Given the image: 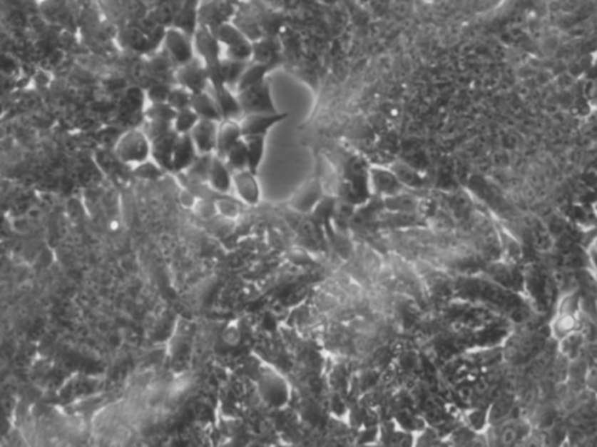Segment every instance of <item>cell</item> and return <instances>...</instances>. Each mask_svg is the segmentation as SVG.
Masks as SVG:
<instances>
[{"label":"cell","mask_w":597,"mask_h":447,"mask_svg":"<svg viewBox=\"0 0 597 447\" xmlns=\"http://www.w3.org/2000/svg\"><path fill=\"white\" fill-rule=\"evenodd\" d=\"M192 96L193 94L189 90L178 84L176 86H172L168 99H167V103L175 111H179V110H183L190 106Z\"/></svg>","instance_id":"30"},{"label":"cell","mask_w":597,"mask_h":447,"mask_svg":"<svg viewBox=\"0 0 597 447\" xmlns=\"http://www.w3.org/2000/svg\"><path fill=\"white\" fill-rule=\"evenodd\" d=\"M176 111L167 102L150 103L145 110L146 121L173 123Z\"/></svg>","instance_id":"28"},{"label":"cell","mask_w":597,"mask_h":447,"mask_svg":"<svg viewBox=\"0 0 597 447\" xmlns=\"http://www.w3.org/2000/svg\"><path fill=\"white\" fill-rule=\"evenodd\" d=\"M580 298L578 294H567L559 301V306L552 323L553 336L558 340L578 332L580 327Z\"/></svg>","instance_id":"2"},{"label":"cell","mask_w":597,"mask_h":447,"mask_svg":"<svg viewBox=\"0 0 597 447\" xmlns=\"http://www.w3.org/2000/svg\"><path fill=\"white\" fill-rule=\"evenodd\" d=\"M193 40L196 56L201 59L205 64L218 62L223 58V47L207 26L198 25Z\"/></svg>","instance_id":"7"},{"label":"cell","mask_w":597,"mask_h":447,"mask_svg":"<svg viewBox=\"0 0 597 447\" xmlns=\"http://www.w3.org/2000/svg\"><path fill=\"white\" fill-rule=\"evenodd\" d=\"M213 156L214 154H198L194 163L185 171L187 176L196 181H208Z\"/></svg>","instance_id":"27"},{"label":"cell","mask_w":597,"mask_h":447,"mask_svg":"<svg viewBox=\"0 0 597 447\" xmlns=\"http://www.w3.org/2000/svg\"><path fill=\"white\" fill-rule=\"evenodd\" d=\"M172 130V123H168V121H146L144 132L152 143V141H155L158 138L163 137Z\"/></svg>","instance_id":"32"},{"label":"cell","mask_w":597,"mask_h":447,"mask_svg":"<svg viewBox=\"0 0 597 447\" xmlns=\"http://www.w3.org/2000/svg\"><path fill=\"white\" fill-rule=\"evenodd\" d=\"M115 152L126 164H144L150 159V141L144 130L125 132L116 144Z\"/></svg>","instance_id":"1"},{"label":"cell","mask_w":597,"mask_h":447,"mask_svg":"<svg viewBox=\"0 0 597 447\" xmlns=\"http://www.w3.org/2000/svg\"><path fill=\"white\" fill-rule=\"evenodd\" d=\"M208 181L213 189L218 192H228L233 184V172L230 167L228 166L223 158L218 157L216 154L213 156L211 160L210 172L208 176Z\"/></svg>","instance_id":"18"},{"label":"cell","mask_w":597,"mask_h":447,"mask_svg":"<svg viewBox=\"0 0 597 447\" xmlns=\"http://www.w3.org/2000/svg\"><path fill=\"white\" fill-rule=\"evenodd\" d=\"M252 61L260 64L280 62L279 46L273 36H262L253 42Z\"/></svg>","instance_id":"21"},{"label":"cell","mask_w":597,"mask_h":447,"mask_svg":"<svg viewBox=\"0 0 597 447\" xmlns=\"http://www.w3.org/2000/svg\"><path fill=\"white\" fill-rule=\"evenodd\" d=\"M198 156V152L190 134H178L174 154H173V171L175 172L187 171Z\"/></svg>","instance_id":"14"},{"label":"cell","mask_w":597,"mask_h":447,"mask_svg":"<svg viewBox=\"0 0 597 447\" xmlns=\"http://www.w3.org/2000/svg\"><path fill=\"white\" fill-rule=\"evenodd\" d=\"M545 346V336L540 333L525 332L519 334L514 345L512 358L518 362L529 361L534 356H538Z\"/></svg>","instance_id":"11"},{"label":"cell","mask_w":597,"mask_h":447,"mask_svg":"<svg viewBox=\"0 0 597 447\" xmlns=\"http://www.w3.org/2000/svg\"><path fill=\"white\" fill-rule=\"evenodd\" d=\"M244 115L250 114H275L279 112L272 96L271 86L268 81L250 86L237 93Z\"/></svg>","instance_id":"4"},{"label":"cell","mask_w":597,"mask_h":447,"mask_svg":"<svg viewBox=\"0 0 597 447\" xmlns=\"http://www.w3.org/2000/svg\"><path fill=\"white\" fill-rule=\"evenodd\" d=\"M220 121L200 119L190 132L198 154H215Z\"/></svg>","instance_id":"9"},{"label":"cell","mask_w":597,"mask_h":447,"mask_svg":"<svg viewBox=\"0 0 597 447\" xmlns=\"http://www.w3.org/2000/svg\"><path fill=\"white\" fill-rule=\"evenodd\" d=\"M322 194V186L317 176L310 178L292 198V206L299 211H306L317 207Z\"/></svg>","instance_id":"15"},{"label":"cell","mask_w":597,"mask_h":447,"mask_svg":"<svg viewBox=\"0 0 597 447\" xmlns=\"http://www.w3.org/2000/svg\"><path fill=\"white\" fill-rule=\"evenodd\" d=\"M178 134L174 130L150 143V160L161 169L173 171V154Z\"/></svg>","instance_id":"12"},{"label":"cell","mask_w":597,"mask_h":447,"mask_svg":"<svg viewBox=\"0 0 597 447\" xmlns=\"http://www.w3.org/2000/svg\"><path fill=\"white\" fill-rule=\"evenodd\" d=\"M211 94L214 95L215 101L218 103V109L223 119H237L240 121L243 117V109L240 106V99L235 90L230 86H220L210 88Z\"/></svg>","instance_id":"10"},{"label":"cell","mask_w":597,"mask_h":447,"mask_svg":"<svg viewBox=\"0 0 597 447\" xmlns=\"http://www.w3.org/2000/svg\"><path fill=\"white\" fill-rule=\"evenodd\" d=\"M243 138L240 121L223 119L218 123V144L215 154L224 158L228 152Z\"/></svg>","instance_id":"13"},{"label":"cell","mask_w":597,"mask_h":447,"mask_svg":"<svg viewBox=\"0 0 597 447\" xmlns=\"http://www.w3.org/2000/svg\"><path fill=\"white\" fill-rule=\"evenodd\" d=\"M279 64H280V62L260 64V62H256V61H250L249 64L246 66L245 71L242 74L238 84H237L235 91L240 93L242 90L248 89L250 86L262 84L264 81L267 80L268 74L278 67Z\"/></svg>","instance_id":"16"},{"label":"cell","mask_w":597,"mask_h":447,"mask_svg":"<svg viewBox=\"0 0 597 447\" xmlns=\"http://www.w3.org/2000/svg\"><path fill=\"white\" fill-rule=\"evenodd\" d=\"M176 82L192 94L202 93L210 88L205 62L196 56L187 64L176 67Z\"/></svg>","instance_id":"5"},{"label":"cell","mask_w":597,"mask_h":447,"mask_svg":"<svg viewBox=\"0 0 597 447\" xmlns=\"http://www.w3.org/2000/svg\"><path fill=\"white\" fill-rule=\"evenodd\" d=\"M190 108L198 114V117L201 119H209V121H223V117L220 115V109H218V103L215 101L214 95L209 90H205L202 93L193 94Z\"/></svg>","instance_id":"19"},{"label":"cell","mask_w":597,"mask_h":447,"mask_svg":"<svg viewBox=\"0 0 597 447\" xmlns=\"http://www.w3.org/2000/svg\"><path fill=\"white\" fill-rule=\"evenodd\" d=\"M210 29L223 49L237 45V44H240V42L244 41V40L248 39L242 33V31L233 24V20L231 21H227V23L220 24L218 26H215V27Z\"/></svg>","instance_id":"23"},{"label":"cell","mask_w":597,"mask_h":447,"mask_svg":"<svg viewBox=\"0 0 597 447\" xmlns=\"http://www.w3.org/2000/svg\"><path fill=\"white\" fill-rule=\"evenodd\" d=\"M170 89L172 86L166 84H154L147 91V99H150V103L167 102Z\"/></svg>","instance_id":"33"},{"label":"cell","mask_w":597,"mask_h":447,"mask_svg":"<svg viewBox=\"0 0 597 447\" xmlns=\"http://www.w3.org/2000/svg\"><path fill=\"white\" fill-rule=\"evenodd\" d=\"M163 49L176 67L196 58L193 36L178 27H172L163 33Z\"/></svg>","instance_id":"3"},{"label":"cell","mask_w":597,"mask_h":447,"mask_svg":"<svg viewBox=\"0 0 597 447\" xmlns=\"http://www.w3.org/2000/svg\"><path fill=\"white\" fill-rule=\"evenodd\" d=\"M256 176L257 174L251 172L250 169L233 172V185L236 187L237 193L250 205L257 204L260 196Z\"/></svg>","instance_id":"17"},{"label":"cell","mask_w":597,"mask_h":447,"mask_svg":"<svg viewBox=\"0 0 597 447\" xmlns=\"http://www.w3.org/2000/svg\"><path fill=\"white\" fill-rule=\"evenodd\" d=\"M233 172L249 169V156L244 138H242L223 158Z\"/></svg>","instance_id":"24"},{"label":"cell","mask_w":597,"mask_h":447,"mask_svg":"<svg viewBox=\"0 0 597 447\" xmlns=\"http://www.w3.org/2000/svg\"><path fill=\"white\" fill-rule=\"evenodd\" d=\"M243 138L249 156V169L257 174L265 154L266 136H245Z\"/></svg>","instance_id":"22"},{"label":"cell","mask_w":597,"mask_h":447,"mask_svg":"<svg viewBox=\"0 0 597 447\" xmlns=\"http://www.w3.org/2000/svg\"><path fill=\"white\" fill-rule=\"evenodd\" d=\"M198 114L189 106L183 110L176 111L175 117L173 119V130L178 134H188L195 128L200 121Z\"/></svg>","instance_id":"25"},{"label":"cell","mask_w":597,"mask_h":447,"mask_svg":"<svg viewBox=\"0 0 597 447\" xmlns=\"http://www.w3.org/2000/svg\"><path fill=\"white\" fill-rule=\"evenodd\" d=\"M249 62H240V61L230 60V59L222 58V74L224 81L231 89H236L237 84L240 81L242 74L245 71L246 66Z\"/></svg>","instance_id":"26"},{"label":"cell","mask_w":597,"mask_h":447,"mask_svg":"<svg viewBox=\"0 0 597 447\" xmlns=\"http://www.w3.org/2000/svg\"><path fill=\"white\" fill-rule=\"evenodd\" d=\"M559 346L560 349H561V354L572 361L574 358H578V354H580V351L583 346V336L578 331L572 333V334L562 338L559 341Z\"/></svg>","instance_id":"29"},{"label":"cell","mask_w":597,"mask_h":447,"mask_svg":"<svg viewBox=\"0 0 597 447\" xmlns=\"http://www.w3.org/2000/svg\"><path fill=\"white\" fill-rule=\"evenodd\" d=\"M393 172L396 173L398 179L400 180L404 185L409 186H419L422 185V179L419 176L418 173L415 172V169H411L405 164L397 163L392 166Z\"/></svg>","instance_id":"31"},{"label":"cell","mask_w":597,"mask_h":447,"mask_svg":"<svg viewBox=\"0 0 597 447\" xmlns=\"http://www.w3.org/2000/svg\"><path fill=\"white\" fill-rule=\"evenodd\" d=\"M236 14L233 1L229 0H205L198 9V25L213 29L215 26L231 21Z\"/></svg>","instance_id":"6"},{"label":"cell","mask_w":597,"mask_h":447,"mask_svg":"<svg viewBox=\"0 0 597 447\" xmlns=\"http://www.w3.org/2000/svg\"><path fill=\"white\" fill-rule=\"evenodd\" d=\"M370 181L378 192L385 193V194L398 192L402 185L392 169H383V167L370 169Z\"/></svg>","instance_id":"20"},{"label":"cell","mask_w":597,"mask_h":447,"mask_svg":"<svg viewBox=\"0 0 597 447\" xmlns=\"http://www.w3.org/2000/svg\"><path fill=\"white\" fill-rule=\"evenodd\" d=\"M288 112L275 114H250L240 119L243 137L245 136H267L275 125L287 119Z\"/></svg>","instance_id":"8"}]
</instances>
